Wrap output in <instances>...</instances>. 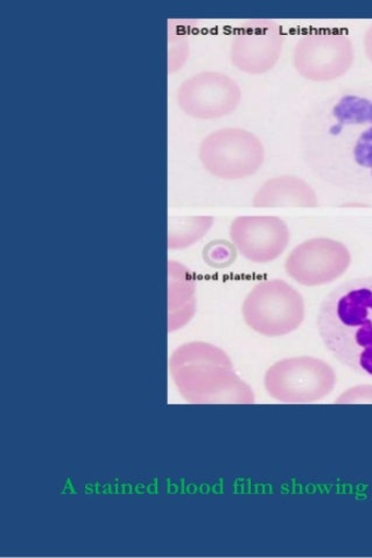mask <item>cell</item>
I'll return each mask as SVG.
<instances>
[{
    "mask_svg": "<svg viewBox=\"0 0 372 558\" xmlns=\"http://www.w3.org/2000/svg\"><path fill=\"white\" fill-rule=\"evenodd\" d=\"M299 138L303 161L319 180L372 195V86L316 101L303 117Z\"/></svg>",
    "mask_w": 372,
    "mask_h": 558,
    "instance_id": "6da1fadb",
    "label": "cell"
},
{
    "mask_svg": "<svg viewBox=\"0 0 372 558\" xmlns=\"http://www.w3.org/2000/svg\"><path fill=\"white\" fill-rule=\"evenodd\" d=\"M316 328L338 363L372 378V276L338 284L320 303Z\"/></svg>",
    "mask_w": 372,
    "mask_h": 558,
    "instance_id": "7a4b0ae2",
    "label": "cell"
},
{
    "mask_svg": "<svg viewBox=\"0 0 372 558\" xmlns=\"http://www.w3.org/2000/svg\"><path fill=\"white\" fill-rule=\"evenodd\" d=\"M169 372L182 398L191 403H255V395L237 376L228 354L213 344L179 347L169 359Z\"/></svg>",
    "mask_w": 372,
    "mask_h": 558,
    "instance_id": "3957f363",
    "label": "cell"
},
{
    "mask_svg": "<svg viewBox=\"0 0 372 558\" xmlns=\"http://www.w3.org/2000/svg\"><path fill=\"white\" fill-rule=\"evenodd\" d=\"M242 314L247 326L266 337L298 330L307 316L303 296L283 279L257 283L247 295Z\"/></svg>",
    "mask_w": 372,
    "mask_h": 558,
    "instance_id": "277c9868",
    "label": "cell"
},
{
    "mask_svg": "<svg viewBox=\"0 0 372 558\" xmlns=\"http://www.w3.org/2000/svg\"><path fill=\"white\" fill-rule=\"evenodd\" d=\"M337 384L335 369L312 356L285 359L264 377L268 396L281 403H312L327 398Z\"/></svg>",
    "mask_w": 372,
    "mask_h": 558,
    "instance_id": "5b68a950",
    "label": "cell"
},
{
    "mask_svg": "<svg viewBox=\"0 0 372 558\" xmlns=\"http://www.w3.org/2000/svg\"><path fill=\"white\" fill-rule=\"evenodd\" d=\"M199 158L212 175L241 180L260 171L265 160V148L256 134L244 129L225 128L202 141Z\"/></svg>",
    "mask_w": 372,
    "mask_h": 558,
    "instance_id": "8992f818",
    "label": "cell"
},
{
    "mask_svg": "<svg viewBox=\"0 0 372 558\" xmlns=\"http://www.w3.org/2000/svg\"><path fill=\"white\" fill-rule=\"evenodd\" d=\"M355 61L353 44L340 29L320 28L301 36L293 48L296 72L315 83H327L344 77Z\"/></svg>",
    "mask_w": 372,
    "mask_h": 558,
    "instance_id": "52a82bcc",
    "label": "cell"
},
{
    "mask_svg": "<svg viewBox=\"0 0 372 558\" xmlns=\"http://www.w3.org/2000/svg\"><path fill=\"white\" fill-rule=\"evenodd\" d=\"M352 258L340 241L316 236L296 246L285 262V270L304 287L326 286L347 274Z\"/></svg>",
    "mask_w": 372,
    "mask_h": 558,
    "instance_id": "ba28073f",
    "label": "cell"
},
{
    "mask_svg": "<svg viewBox=\"0 0 372 558\" xmlns=\"http://www.w3.org/2000/svg\"><path fill=\"white\" fill-rule=\"evenodd\" d=\"M242 92L235 80L219 72H201L183 81L177 92L181 110L196 120L230 114L240 106Z\"/></svg>",
    "mask_w": 372,
    "mask_h": 558,
    "instance_id": "9c48e42d",
    "label": "cell"
},
{
    "mask_svg": "<svg viewBox=\"0 0 372 558\" xmlns=\"http://www.w3.org/2000/svg\"><path fill=\"white\" fill-rule=\"evenodd\" d=\"M285 44L283 27L271 20H251L233 34L230 57L237 70L262 75L274 70Z\"/></svg>",
    "mask_w": 372,
    "mask_h": 558,
    "instance_id": "30bf717a",
    "label": "cell"
},
{
    "mask_svg": "<svg viewBox=\"0 0 372 558\" xmlns=\"http://www.w3.org/2000/svg\"><path fill=\"white\" fill-rule=\"evenodd\" d=\"M230 239L247 260L268 264L278 259L290 244L291 233L276 216H240L230 226Z\"/></svg>",
    "mask_w": 372,
    "mask_h": 558,
    "instance_id": "8fae6325",
    "label": "cell"
},
{
    "mask_svg": "<svg viewBox=\"0 0 372 558\" xmlns=\"http://www.w3.org/2000/svg\"><path fill=\"white\" fill-rule=\"evenodd\" d=\"M319 199L312 185L295 175L267 180L252 199L253 208H315Z\"/></svg>",
    "mask_w": 372,
    "mask_h": 558,
    "instance_id": "7c38bea8",
    "label": "cell"
},
{
    "mask_svg": "<svg viewBox=\"0 0 372 558\" xmlns=\"http://www.w3.org/2000/svg\"><path fill=\"white\" fill-rule=\"evenodd\" d=\"M195 279L188 267L168 262V331L183 328L195 314Z\"/></svg>",
    "mask_w": 372,
    "mask_h": 558,
    "instance_id": "4fadbf2b",
    "label": "cell"
},
{
    "mask_svg": "<svg viewBox=\"0 0 372 558\" xmlns=\"http://www.w3.org/2000/svg\"><path fill=\"white\" fill-rule=\"evenodd\" d=\"M211 216L169 217L168 248L181 250L192 246L212 229Z\"/></svg>",
    "mask_w": 372,
    "mask_h": 558,
    "instance_id": "5bb4252c",
    "label": "cell"
},
{
    "mask_svg": "<svg viewBox=\"0 0 372 558\" xmlns=\"http://www.w3.org/2000/svg\"><path fill=\"white\" fill-rule=\"evenodd\" d=\"M195 22L173 20L168 22V70H180L190 54L189 32Z\"/></svg>",
    "mask_w": 372,
    "mask_h": 558,
    "instance_id": "9a60e30c",
    "label": "cell"
},
{
    "mask_svg": "<svg viewBox=\"0 0 372 558\" xmlns=\"http://www.w3.org/2000/svg\"><path fill=\"white\" fill-rule=\"evenodd\" d=\"M237 256L233 244L226 241H214L203 250V259L214 268L230 266Z\"/></svg>",
    "mask_w": 372,
    "mask_h": 558,
    "instance_id": "2e32d148",
    "label": "cell"
},
{
    "mask_svg": "<svg viewBox=\"0 0 372 558\" xmlns=\"http://www.w3.org/2000/svg\"><path fill=\"white\" fill-rule=\"evenodd\" d=\"M338 404L372 403V385H359L349 388L335 401Z\"/></svg>",
    "mask_w": 372,
    "mask_h": 558,
    "instance_id": "e0dca14e",
    "label": "cell"
},
{
    "mask_svg": "<svg viewBox=\"0 0 372 558\" xmlns=\"http://www.w3.org/2000/svg\"><path fill=\"white\" fill-rule=\"evenodd\" d=\"M364 53L368 60L372 63V24L368 27L363 38Z\"/></svg>",
    "mask_w": 372,
    "mask_h": 558,
    "instance_id": "ac0fdd59",
    "label": "cell"
}]
</instances>
